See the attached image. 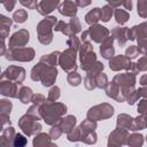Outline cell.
Masks as SVG:
<instances>
[{"instance_id": "f1b7e54d", "label": "cell", "mask_w": 147, "mask_h": 147, "mask_svg": "<svg viewBox=\"0 0 147 147\" xmlns=\"http://www.w3.org/2000/svg\"><path fill=\"white\" fill-rule=\"evenodd\" d=\"M126 145L129 147H142L144 136L140 133H132L126 139Z\"/></svg>"}, {"instance_id": "52a82bcc", "label": "cell", "mask_w": 147, "mask_h": 147, "mask_svg": "<svg viewBox=\"0 0 147 147\" xmlns=\"http://www.w3.org/2000/svg\"><path fill=\"white\" fill-rule=\"evenodd\" d=\"M114 107L110 103L107 102H102L100 105H95L93 107H91L87 110L86 114V118L91 119V121H103L107 118H110L114 115Z\"/></svg>"}, {"instance_id": "e575fe53", "label": "cell", "mask_w": 147, "mask_h": 147, "mask_svg": "<svg viewBox=\"0 0 147 147\" xmlns=\"http://www.w3.org/2000/svg\"><path fill=\"white\" fill-rule=\"evenodd\" d=\"M13 22L15 23H24L26 20H28V11L25 9H17L14 14H13V17H11Z\"/></svg>"}, {"instance_id": "11a10c76", "label": "cell", "mask_w": 147, "mask_h": 147, "mask_svg": "<svg viewBox=\"0 0 147 147\" xmlns=\"http://www.w3.org/2000/svg\"><path fill=\"white\" fill-rule=\"evenodd\" d=\"M137 41H138L137 48H138L139 53L145 55L146 54V39H141V40H137Z\"/></svg>"}, {"instance_id": "d6986e66", "label": "cell", "mask_w": 147, "mask_h": 147, "mask_svg": "<svg viewBox=\"0 0 147 147\" xmlns=\"http://www.w3.org/2000/svg\"><path fill=\"white\" fill-rule=\"evenodd\" d=\"M57 10L61 15L63 16H67V17H75L76 14H77V10H78V7L76 6L75 1H71V0H65L63 2H60L59 7H57Z\"/></svg>"}, {"instance_id": "277c9868", "label": "cell", "mask_w": 147, "mask_h": 147, "mask_svg": "<svg viewBox=\"0 0 147 147\" xmlns=\"http://www.w3.org/2000/svg\"><path fill=\"white\" fill-rule=\"evenodd\" d=\"M111 82H114L118 87L117 102L126 101L127 96L136 90V75L131 72L117 74Z\"/></svg>"}, {"instance_id": "d4e9b609", "label": "cell", "mask_w": 147, "mask_h": 147, "mask_svg": "<svg viewBox=\"0 0 147 147\" xmlns=\"http://www.w3.org/2000/svg\"><path fill=\"white\" fill-rule=\"evenodd\" d=\"M60 54L61 52L59 51H55V52H52L49 54H45L40 57V63H44V64H47V65H52V67H56V64H59V57H60Z\"/></svg>"}, {"instance_id": "8fae6325", "label": "cell", "mask_w": 147, "mask_h": 147, "mask_svg": "<svg viewBox=\"0 0 147 147\" xmlns=\"http://www.w3.org/2000/svg\"><path fill=\"white\" fill-rule=\"evenodd\" d=\"M3 79L11 80L15 84L20 85L25 79V69L18 65H9L6 68L3 72L0 74V80H3Z\"/></svg>"}, {"instance_id": "7bdbcfd3", "label": "cell", "mask_w": 147, "mask_h": 147, "mask_svg": "<svg viewBox=\"0 0 147 147\" xmlns=\"http://www.w3.org/2000/svg\"><path fill=\"white\" fill-rule=\"evenodd\" d=\"M137 8H138V15L142 18H146L147 17V1L146 0L138 1Z\"/></svg>"}, {"instance_id": "f5cc1de1", "label": "cell", "mask_w": 147, "mask_h": 147, "mask_svg": "<svg viewBox=\"0 0 147 147\" xmlns=\"http://www.w3.org/2000/svg\"><path fill=\"white\" fill-rule=\"evenodd\" d=\"M11 24H13V20L11 18L0 14V26H8V28H10Z\"/></svg>"}, {"instance_id": "b9f144b4", "label": "cell", "mask_w": 147, "mask_h": 147, "mask_svg": "<svg viewBox=\"0 0 147 147\" xmlns=\"http://www.w3.org/2000/svg\"><path fill=\"white\" fill-rule=\"evenodd\" d=\"M139 54H140V53H139V51H138L137 46L132 45V46H129V47L126 48L124 56H125V57H127V59L131 61V60H134V59H137Z\"/></svg>"}, {"instance_id": "603a6c76", "label": "cell", "mask_w": 147, "mask_h": 147, "mask_svg": "<svg viewBox=\"0 0 147 147\" xmlns=\"http://www.w3.org/2000/svg\"><path fill=\"white\" fill-rule=\"evenodd\" d=\"M133 117L127 114H119L116 119V129H123V130H130L132 125Z\"/></svg>"}, {"instance_id": "816d5d0a", "label": "cell", "mask_w": 147, "mask_h": 147, "mask_svg": "<svg viewBox=\"0 0 147 147\" xmlns=\"http://www.w3.org/2000/svg\"><path fill=\"white\" fill-rule=\"evenodd\" d=\"M138 113L140 115H146V110H147V101L146 99H140V101L138 102Z\"/></svg>"}, {"instance_id": "be15d7a7", "label": "cell", "mask_w": 147, "mask_h": 147, "mask_svg": "<svg viewBox=\"0 0 147 147\" xmlns=\"http://www.w3.org/2000/svg\"><path fill=\"white\" fill-rule=\"evenodd\" d=\"M146 77H147V76H146V75H144V76L140 78V84H141V86H142V87H144V86H146Z\"/></svg>"}, {"instance_id": "83f0119b", "label": "cell", "mask_w": 147, "mask_h": 147, "mask_svg": "<svg viewBox=\"0 0 147 147\" xmlns=\"http://www.w3.org/2000/svg\"><path fill=\"white\" fill-rule=\"evenodd\" d=\"M101 17V10L99 7H95L93 9H91L86 15H85V22L88 25H93V24H98V22L100 21Z\"/></svg>"}, {"instance_id": "4fadbf2b", "label": "cell", "mask_w": 147, "mask_h": 147, "mask_svg": "<svg viewBox=\"0 0 147 147\" xmlns=\"http://www.w3.org/2000/svg\"><path fill=\"white\" fill-rule=\"evenodd\" d=\"M88 36H90V40H93L96 44H101L102 41H105L109 36H110V31L101 25V24H93L90 25L88 28Z\"/></svg>"}, {"instance_id": "7c38bea8", "label": "cell", "mask_w": 147, "mask_h": 147, "mask_svg": "<svg viewBox=\"0 0 147 147\" xmlns=\"http://www.w3.org/2000/svg\"><path fill=\"white\" fill-rule=\"evenodd\" d=\"M30 40V33L26 29H20L16 32L11 34L9 38L8 42V49H15V48H21L28 45Z\"/></svg>"}, {"instance_id": "ab89813d", "label": "cell", "mask_w": 147, "mask_h": 147, "mask_svg": "<svg viewBox=\"0 0 147 147\" xmlns=\"http://www.w3.org/2000/svg\"><path fill=\"white\" fill-rule=\"evenodd\" d=\"M26 144H28L26 137L21 134V133H16L14 139H13V142H11L13 147H25Z\"/></svg>"}, {"instance_id": "db71d44e", "label": "cell", "mask_w": 147, "mask_h": 147, "mask_svg": "<svg viewBox=\"0 0 147 147\" xmlns=\"http://www.w3.org/2000/svg\"><path fill=\"white\" fill-rule=\"evenodd\" d=\"M0 3L3 5V7H5V9H6L7 11H11L17 2H16L15 0H7V1H0Z\"/></svg>"}, {"instance_id": "e0dca14e", "label": "cell", "mask_w": 147, "mask_h": 147, "mask_svg": "<svg viewBox=\"0 0 147 147\" xmlns=\"http://www.w3.org/2000/svg\"><path fill=\"white\" fill-rule=\"evenodd\" d=\"M147 38V23L142 22L138 25L129 29V39L130 40H141Z\"/></svg>"}, {"instance_id": "ba28073f", "label": "cell", "mask_w": 147, "mask_h": 147, "mask_svg": "<svg viewBox=\"0 0 147 147\" xmlns=\"http://www.w3.org/2000/svg\"><path fill=\"white\" fill-rule=\"evenodd\" d=\"M36 52L31 47H21L15 49H7L5 57L8 61H18V62H30L34 59Z\"/></svg>"}, {"instance_id": "7402d4cb", "label": "cell", "mask_w": 147, "mask_h": 147, "mask_svg": "<svg viewBox=\"0 0 147 147\" xmlns=\"http://www.w3.org/2000/svg\"><path fill=\"white\" fill-rule=\"evenodd\" d=\"M76 122H77V119L74 115H67V116L62 117L56 125L62 130V132L69 133L74 127H76Z\"/></svg>"}, {"instance_id": "f546056e", "label": "cell", "mask_w": 147, "mask_h": 147, "mask_svg": "<svg viewBox=\"0 0 147 147\" xmlns=\"http://www.w3.org/2000/svg\"><path fill=\"white\" fill-rule=\"evenodd\" d=\"M113 15L115 16L116 22H117L118 24H121V25L125 24V23L129 21V18H130L129 11H126V10H124V9H121V8L114 9V14H113Z\"/></svg>"}, {"instance_id": "bcb514c9", "label": "cell", "mask_w": 147, "mask_h": 147, "mask_svg": "<svg viewBox=\"0 0 147 147\" xmlns=\"http://www.w3.org/2000/svg\"><path fill=\"white\" fill-rule=\"evenodd\" d=\"M62 130L57 126V125H53L52 127H51V130H49V133H48V136H49V138L52 139V140H56V139H59L61 136H62Z\"/></svg>"}, {"instance_id": "f35d334b", "label": "cell", "mask_w": 147, "mask_h": 147, "mask_svg": "<svg viewBox=\"0 0 147 147\" xmlns=\"http://www.w3.org/2000/svg\"><path fill=\"white\" fill-rule=\"evenodd\" d=\"M60 95H61L60 87L55 85V86H52V88L48 91V95H47V99L46 100L49 101V102H55V101L59 100Z\"/></svg>"}, {"instance_id": "5bb4252c", "label": "cell", "mask_w": 147, "mask_h": 147, "mask_svg": "<svg viewBox=\"0 0 147 147\" xmlns=\"http://www.w3.org/2000/svg\"><path fill=\"white\" fill-rule=\"evenodd\" d=\"M129 137V132L123 129H115L111 131L108 136V144L107 145H113L117 147H122L126 145V139Z\"/></svg>"}, {"instance_id": "4316f807", "label": "cell", "mask_w": 147, "mask_h": 147, "mask_svg": "<svg viewBox=\"0 0 147 147\" xmlns=\"http://www.w3.org/2000/svg\"><path fill=\"white\" fill-rule=\"evenodd\" d=\"M32 95H33V92H32V90H31L30 87H28V86H22V87L18 90L17 99H18L22 103L26 105V103L31 102Z\"/></svg>"}, {"instance_id": "74e56055", "label": "cell", "mask_w": 147, "mask_h": 147, "mask_svg": "<svg viewBox=\"0 0 147 147\" xmlns=\"http://www.w3.org/2000/svg\"><path fill=\"white\" fill-rule=\"evenodd\" d=\"M100 10H101V17H100V20L102 22H108L111 18L113 14H114V9L110 6H108V5H105L102 8H100Z\"/></svg>"}, {"instance_id": "f907efd6", "label": "cell", "mask_w": 147, "mask_h": 147, "mask_svg": "<svg viewBox=\"0 0 147 147\" xmlns=\"http://www.w3.org/2000/svg\"><path fill=\"white\" fill-rule=\"evenodd\" d=\"M20 3L24 7H26L28 9H37V6H38V1L37 0H21Z\"/></svg>"}, {"instance_id": "681fc988", "label": "cell", "mask_w": 147, "mask_h": 147, "mask_svg": "<svg viewBox=\"0 0 147 147\" xmlns=\"http://www.w3.org/2000/svg\"><path fill=\"white\" fill-rule=\"evenodd\" d=\"M136 65H137L139 72L140 71H146L147 70V59H146V56L144 55L142 57H140L138 60V62H136Z\"/></svg>"}, {"instance_id": "9f6ffc18", "label": "cell", "mask_w": 147, "mask_h": 147, "mask_svg": "<svg viewBox=\"0 0 147 147\" xmlns=\"http://www.w3.org/2000/svg\"><path fill=\"white\" fill-rule=\"evenodd\" d=\"M10 116L6 115H0V125H10Z\"/></svg>"}, {"instance_id": "2e32d148", "label": "cell", "mask_w": 147, "mask_h": 147, "mask_svg": "<svg viewBox=\"0 0 147 147\" xmlns=\"http://www.w3.org/2000/svg\"><path fill=\"white\" fill-rule=\"evenodd\" d=\"M17 84H15L11 80L3 79L0 80V94L5 95L7 98H17Z\"/></svg>"}, {"instance_id": "d6a6232c", "label": "cell", "mask_w": 147, "mask_h": 147, "mask_svg": "<svg viewBox=\"0 0 147 147\" xmlns=\"http://www.w3.org/2000/svg\"><path fill=\"white\" fill-rule=\"evenodd\" d=\"M94 84L95 87L98 88H106L107 84H108V77L106 74L103 72H99L94 76Z\"/></svg>"}, {"instance_id": "91938a15", "label": "cell", "mask_w": 147, "mask_h": 147, "mask_svg": "<svg viewBox=\"0 0 147 147\" xmlns=\"http://www.w3.org/2000/svg\"><path fill=\"white\" fill-rule=\"evenodd\" d=\"M80 42H84V41H91L90 40V36H88V31H83L82 32V36H80Z\"/></svg>"}, {"instance_id": "6125c7cd", "label": "cell", "mask_w": 147, "mask_h": 147, "mask_svg": "<svg viewBox=\"0 0 147 147\" xmlns=\"http://www.w3.org/2000/svg\"><path fill=\"white\" fill-rule=\"evenodd\" d=\"M122 6H124V10L125 9H127L129 11L132 9V1H123V5ZM126 10V11H127Z\"/></svg>"}, {"instance_id": "c3c4849f", "label": "cell", "mask_w": 147, "mask_h": 147, "mask_svg": "<svg viewBox=\"0 0 147 147\" xmlns=\"http://www.w3.org/2000/svg\"><path fill=\"white\" fill-rule=\"evenodd\" d=\"M26 114L28 115H30V116H32L33 118H36L37 121H39V119H41V117H40V114H39V108L38 107H36V106H31V107H29V109L26 110Z\"/></svg>"}, {"instance_id": "9a60e30c", "label": "cell", "mask_w": 147, "mask_h": 147, "mask_svg": "<svg viewBox=\"0 0 147 147\" xmlns=\"http://www.w3.org/2000/svg\"><path fill=\"white\" fill-rule=\"evenodd\" d=\"M131 64V61L125 57L124 55H114L109 60V68L113 71H121V70H129V67Z\"/></svg>"}, {"instance_id": "003e7915", "label": "cell", "mask_w": 147, "mask_h": 147, "mask_svg": "<svg viewBox=\"0 0 147 147\" xmlns=\"http://www.w3.org/2000/svg\"><path fill=\"white\" fill-rule=\"evenodd\" d=\"M0 74H1V69H0Z\"/></svg>"}, {"instance_id": "ee69618b", "label": "cell", "mask_w": 147, "mask_h": 147, "mask_svg": "<svg viewBox=\"0 0 147 147\" xmlns=\"http://www.w3.org/2000/svg\"><path fill=\"white\" fill-rule=\"evenodd\" d=\"M103 68H105V65H103V63L102 62H100V61H96L95 62V64L88 70V71H86V75H91V76H95L96 74H99V72H102V70H103Z\"/></svg>"}, {"instance_id": "03108f58", "label": "cell", "mask_w": 147, "mask_h": 147, "mask_svg": "<svg viewBox=\"0 0 147 147\" xmlns=\"http://www.w3.org/2000/svg\"><path fill=\"white\" fill-rule=\"evenodd\" d=\"M2 130H3V127H2V125H0V132H1Z\"/></svg>"}, {"instance_id": "680465c9", "label": "cell", "mask_w": 147, "mask_h": 147, "mask_svg": "<svg viewBox=\"0 0 147 147\" xmlns=\"http://www.w3.org/2000/svg\"><path fill=\"white\" fill-rule=\"evenodd\" d=\"M75 3H76L77 7H86V6H90L91 5V1L90 0H86V1H84V0H77V1H75Z\"/></svg>"}, {"instance_id": "6da1fadb", "label": "cell", "mask_w": 147, "mask_h": 147, "mask_svg": "<svg viewBox=\"0 0 147 147\" xmlns=\"http://www.w3.org/2000/svg\"><path fill=\"white\" fill-rule=\"evenodd\" d=\"M96 126V122L86 118L80 123L79 126L74 127L69 133H67V138L72 142L82 141L87 145H94L98 140V136L95 133Z\"/></svg>"}, {"instance_id": "44dd1931", "label": "cell", "mask_w": 147, "mask_h": 147, "mask_svg": "<svg viewBox=\"0 0 147 147\" xmlns=\"http://www.w3.org/2000/svg\"><path fill=\"white\" fill-rule=\"evenodd\" d=\"M100 53L101 56L106 60H110L115 55V48H114V38L109 36L105 41L101 42L100 46Z\"/></svg>"}, {"instance_id": "4dcf8cb0", "label": "cell", "mask_w": 147, "mask_h": 147, "mask_svg": "<svg viewBox=\"0 0 147 147\" xmlns=\"http://www.w3.org/2000/svg\"><path fill=\"white\" fill-rule=\"evenodd\" d=\"M145 127H146V115H140V116L133 118L130 130L131 131H139V130H144Z\"/></svg>"}, {"instance_id": "9c48e42d", "label": "cell", "mask_w": 147, "mask_h": 147, "mask_svg": "<svg viewBox=\"0 0 147 147\" xmlns=\"http://www.w3.org/2000/svg\"><path fill=\"white\" fill-rule=\"evenodd\" d=\"M18 126L26 137H31V136H36V134L40 133L41 129H42L39 121H37L36 118H33L32 116H30L28 114L23 115L18 119Z\"/></svg>"}, {"instance_id": "ffe728a7", "label": "cell", "mask_w": 147, "mask_h": 147, "mask_svg": "<svg viewBox=\"0 0 147 147\" xmlns=\"http://www.w3.org/2000/svg\"><path fill=\"white\" fill-rule=\"evenodd\" d=\"M111 37L114 38V40L117 41V44L119 46H124L126 44V41L129 40V28L125 26H115L111 32H110Z\"/></svg>"}, {"instance_id": "30bf717a", "label": "cell", "mask_w": 147, "mask_h": 147, "mask_svg": "<svg viewBox=\"0 0 147 147\" xmlns=\"http://www.w3.org/2000/svg\"><path fill=\"white\" fill-rule=\"evenodd\" d=\"M76 60H77V52L72 48H67L63 52H61L59 57V64L67 74H69L77 70L78 65L76 63Z\"/></svg>"}, {"instance_id": "6f0895ef", "label": "cell", "mask_w": 147, "mask_h": 147, "mask_svg": "<svg viewBox=\"0 0 147 147\" xmlns=\"http://www.w3.org/2000/svg\"><path fill=\"white\" fill-rule=\"evenodd\" d=\"M0 147H13V145H11V141H9L3 136H1L0 137Z\"/></svg>"}, {"instance_id": "1f68e13d", "label": "cell", "mask_w": 147, "mask_h": 147, "mask_svg": "<svg viewBox=\"0 0 147 147\" xmlns=\"http://www.w3.org/2000/svg\"><path fill=\"white\" fill-rule=\"evenodd\" d=\"M54 30H55L56 32H61V33H63V34L67 36V37L72 36L71 30H70V28H69V24L65 23L64 21H57V23H56L55 26H54Z\"/></svg>"}, {"instance_id": "3957f363", "label": "cell", "mask_w": 147, "mask_h": 147, "mask_svg": "<svg viewBox=\"0 0 147 147\" xmlns=\"http://www.w3.org/2000/svg\"><path fill=\"white\" fill-rule=\"evenodd\" d=\"M30 76L33 82H40L42 86L48 87L55 83L57 77V69L56 67L47 65L39 62L31 69Z\"/></svg>"}, {"instance_id": "cb8c5ba5", "label": "cell", "mask_w": 147, "mask_h": 147, "mask_svg": "<svg viewBox=\"0 0 147 147\" xmlns=\"http://www.w3.org/2000/svg\"><path fill=\"white\" fill-rule=\"evenodd\" d=\"M146 96H147V88H146V86H144V87H140V88H138V90H134V91L127 96L126 102H127L130 106H132V105H134L138 100H140V99H146Z\"/></svg>"}, {"instance_id": "7dc6e473", "label": "cell", "mask_w": 147, "mask_h": 147, "mask_svg": "<svg viewBox=\"0 0 147 147\" xmlns=\"http://www.w3.org/2000/svg\"><path fill=\"white\" fill-rule=\"evenodd\" d=\"M15 134H16L15 129H14L11 125H8L6 129L2 130V136H3L6 139H8L9 141H11V142H13V139H14Z\"/></svg>"}, {"instance_id": "60d3db41", "label": "cell", "mask_w": 147, "mask_h": 147, "mask_svg": "<svg viewBox=\"0 0 147 147\" xmlns=\"http://www.w3.org/2000/svg\"><path fill=\"white\" fill-rule=\"evenodd\" d=\"M67 45L69 46L68 48H72V49H75L76 52H78V49H79V47H80V40H79V38H78L77 36L72 34V36H70V37L68 38Z\"/></svg>"}, {"instance_id": "484cf974", "label": "cell", "mask_w": 147, "mask_h": 147, "mask_svg": "<svg viewBox=\"0 0 147 147\" xmlns=\"http://www.w3.org/2000/svg\"><path fill=\"white\" fill-rule=\"evenodd\" d=\"M51 142H52V139L49 138V136L47 133L40 132L34 136L32 145H33V147H48L51 145Z\"/></svg>"}, {"instance_id": "94428289", "label": "cell", "mask_w": 147, "mask_h": 147, "mask_svg": "<svg viewBox=\"0 0 147 147\" xmlns=\"http://www.w3.org/2000/svg\"><path fill=\"white\" fill-rule=\"evenodd\" d=\"M6 51H7L6 44H5V41H3L2 39H0V56H1V55H5Z\"/></svg>"}, {"instance_id": "ac0fdd59", "label": "cell", "mask_w": 147, "mask_h": 147, "mask_svg": "<svg viewBox=\"0 0 147 147\" xmlns=\"http://www.w3.org/2000/svg\"><path fill=\"white\" fill-rule=\"evenodd\" d=\"M59 5H60L59 0H41V1H38L37 10L40 15L47 16L53 10H55L59 7Z\"/></svg>"}, {"instance_id": "5b68a950", "label": "cell", "mask_w": 147, "mask_h": 147, "mask_svg": "<svg viewBox=\"0 0 147 147\" xmlns=\"http://www.w3.org/2000/svg\"><path fill=\"white\" fill-rule=\"evenodd\" d=\"M57 23L55 16H46L37 24L38 40L42 45H49L53 40V29Z\"/></svg>"}, {"instance_id": "8992f818", "label": "cell", "mask_w": 147, "mask_h": 147, "mask_svg": "<svg viewBox=\"0 0 147 147\" xmlns=\"http://www.w3.org/2000/svg\"><path fill=\"white\" fill-rule=\"evenodd\" d=\"M79 52V62L80 68L84 71H88L98 61L96 54L93 52V46L91 41H84L80 42V47L78 49Z\"/></svg>"}, {"instance_id": "d590c367", "label": "cell", "mask_w": 147, "mask_h": 147, "mask_svg": "<svg viewBox=\"0 0 147 147\" xmlns=\"http://www.w3.org/2000/svg\"><path fill=\"white\" fill-rule=\"evenodd\" d=\"M68 24H69V28H70L72 34L76 36L77 33L82 32V24H80V21H79V18H78L77 16L71 17V18H70V22H69Z\"/></svg>"}, {"instance_id": "836d02e7", "label": "cell", "mask_w": 147, "mask_h": 147, "mask_svg": "<svg viewBox=\"0 0 147 147\" xmlns=\"http://www.w3.org/2000/svg\"><path fill=\"white\" fill-rule=\"evenodd\" d=\"M11 108H13V103H11V101H9V99L0 100V115L10 116Z\"/></svg>"}, {"instance_id": "f6af8a7d", "label": "cell", "mask_w": 147, "mask_h": 147, "mask_svg": "<svg viewBox=\"0 0 147 147\" xmlns=\"http://www.w3.org/2000/svg\"><path fill=\"white\" fill-rule=\"evenodd\" d=\"M31 102L33 103V106H36V107L39 108V107H41V106L46 102V98H45L42 94H40V93H36V94L32 95Z\"/></svg>"}, {"instance_id": "e7e4bbea", "label": "cell", "mask_w": 147, "mask_h": 147, "mask_svg": "<svg viewBox=\"0 0 147 147\" xmlns=\"http://www.w3.org/2000/svg\"><path fill=\"white\" fill-rule=\"evenodd\" d=\"M48 147H59V146H57V145H55V144H53V142H51V145H49Z\"/></svg>"}, {"instance_id": "8d00e7d4", "label": "cell", "mask_w": 147, "mask_h": 147, "mask_svg": "<svg viewBox=\"0 0 147 147\" xmlns=\"http://www.w3.org/2000/svg\"><path fill=\"white\" fill-rule=\"evenodd\" d=\"M67 80H68V83H69L70 86L76 87V86H78L82 83V76L77 71H72V72H69L68 74Z\"/></svg>"}, {"instance_id": "7a4b0ae2", "label": "cell", "mask_w": 147, "mask_h": 147, "mask_svg": "<svg viewBox=\"0 0 147 147\" xmlns=\"http://www.w3.org/2000/svg\"><path fill=\"white\" fill-rule=\"evenodd\" d=\"M67 113V106L62 102H49L46 100V102L39 107V114L41 119L47 125H56L59 121Z\"/></svg>"}]
</instances>
